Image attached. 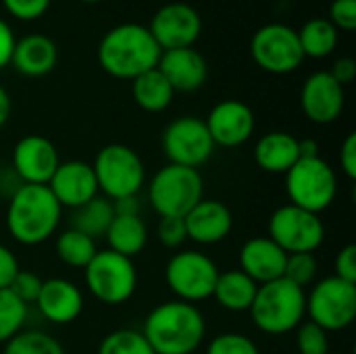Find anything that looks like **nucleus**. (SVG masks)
I'll list each match as a JSON object with an SVG mask.
<instances>
[{
	"mask_svg": "<svg viewBox=\"0 0 356 354\" xmlns=\"http://www.w3.org/2000/svg\"><path fill=\"white\" fill-rule=\"evenodd\" d=\"M161 48L148 25L119 23L111 27L98 42L96 58L104 73L115 79H136L154 69L161 58Z\"/></svg>",
	"mask_w": 356,
	"mask_h": 354,
	"instance_id": "1",
	"label": "nucleus"
},
{
	"mask_svg": "<svg viewBox=\"0 0 356 354\" xmlns=\"http://www.w3.org/2000/svg\"><path fill=\"white\" fill-rule=\"evenodd\" d=\"M142 334L154 354H194L207 338V321L196 305L167 300L148 313Z\"/></svg>",
	"mask_w": 356,
	"mask_h": 354,
	"instance_id": "2",
	"label": "nucleus"
},
{
	"mask_svg": "<svg viewBox=\"0 0 356 354\" xmlns=\"http://www.w3.org/2000/svg\"><path fill=\"white\" fill-rule=\"evenodd\" d=\"M63 219V207L48 190V186L23 184L6 207V230L10 238L23 246H38L48 242Z\"/></svg>",
	"mask_w": 356,
	"mask_h": 354,
	"instance_id": "3",
	"label": "nucleus"
},
{
	"mask_svg": "<svg viewBox=\"0 0 356 354\" xmlns=\"http://www.w3.org/2000/svg\"><path fill=\"white\" fill-rule=\"evenodd\" d=\"M248 313L259 332L267 336L290 334L307 317V292L284 277L273 280L259 286Z\"/></svg>",
	"mask_w": 356,
	"mask_h": 354,
	"instance_id": "4",
	"label": "nucleus"
},
{
	"mask_svg": "<svg viewBox=\"0 0 356 354\" xmlns=\"http://www.w3.org/2000/svg\"><path fill=\"white\" fill-rule=\"evenodd\" d=\"M204 198V182L198 169L171 165L161 167L148 184V202L159 217H186Z\"/></svg>",
	"mask_w": 356,
	"mask_h": 354,
	"instance_id": "5",
	"label": "nucleus"
},
{
	"mask_svg": "<svg viewBox=\"0 0 356 354\" xmlns=\"http://www.w3.org/2000/svg\"><path fill=\"white\" fill-rule=\"evenodd\" d=\"M98 192L108 200L138 196L146 184V167L140 154L125 144H106L92 163Z\"/></svg>",
	"mask_w": 356,
	"mask_h": 354,
	"instance_id": "6",
	"label": "nucleus"
},
{
	"mask_svg": "<svg viewBox=\"0 0 356 354\" xmlns=\"http://www.w3.org/2000/svg\"><path fill=\"white\" fill-rule=\"evenodd\" d=\"M286 194L290 204L319 215L336 200L338 175L321 156L298 159L296 165L286 173Z\"/></svg>",
	"mask_w": 356,
	"mask_h": 354,
	"instance_id": "7",
	"label": "nucleus"
},
{
	"mask_svg": "<svg viewBox=\"0 0 356 354\" xmlns=\"http://www.w3.org/2000/svg\"><path fill=\"white\" fill-rule=\"evenodd\" d=\"M83 282L98 303L106 307H119L136 294L138 271L134 259L104 248L98 250L94 259L86 265Z\"/></svg>",
	"mask_w": 356,
	"mask_h": 354,
	"instance_id": "8",
	"label": "nucleus"
},
{
	"mask_svg": "<svg viewBox=\"0 0 356 354\" xmlns=\"http://www.w3.org/2000/svg\"><path fill=\"white\" fill-rule=\"evenodd\" d=\"M217 263L200 250H179L165 265V284L181 303H202L213 296L217 277Z\"/></svg>",
	"mask_w": 356,
	"mask_h": 354,
	"instance_id": "9",
	"label": "nucleus"
},
{
	"mask_svg": "<svg viewBox=\"0 0 356 354\" xmlns=\"http://www.w3.org/2000/svg\"><path fill=\"white\" fill-rule=\"evenodd\" d=\"M307 315L327 334L350 328L356 319V284L336 275L317 282L307 296Z\"/></svg>",
	"mask_w": 356,
	"mask_h": 354,
	"instance_id": "10",
	"label": "nucleus"
},
{
	"mask_svg": "<svg viewBox=\"0 0 356 354\" xmlns=\"http://www.w3.org/2000/svg\"><path fill=\"white\" fill-rule=\"evenodd\" d=\"M267 238H271L286 255H313L325 240V225L319 215L294 204H284L271 213L267 223Z\"/></svg>",
	"mask_w": 356,
	"mask_h": 354,
	"instance_id": "11",
	"label": "nucleus"
},
{
	"mask_svg": "<svg viewBox=\"0 0 356 354\" xmlns=\"http://www.w3.org/2000/svg\"><path fill=\"white\" fill-rule=\"evenodd\" d=\"M250 56L263 71L273 75L292 73L305 61L296 29L286 23H267L259 27L250 40Z\"/></svg>",
	"mask_w": 356,
	"mask_h": 354,
	"instance_id": "12",
	"label": "nucleus"
},
{
	"mask_svg": "<svg viewBox=\"0 0 356 354\" xmlns=\"http://www.w3.org/2000/svg\"><path fill=\"white\" fill-rule=\"evenodd\" d=\"M163 152L171 165L198 169L204 165L215 150L213 138L200 117H177L173 119L161 138Z\"/></svg>",
	"mask_w": 356,
	"mask_h": 354,
	"instance_id": "13",
	"label": "nucleus"
},
{
	"mask_svg": "<svg viewBox=\"0 0 356 354\" xmlns=\"http://www.w3.org/2000/svg\"><path fill=\"white\" fill-rule=\"evenodd\" d=\"M148 29L161 50L190 48L200 38L202 17L192 4L169 2L152 15Z\"/></svg>",
	"mask_w": 356,
	"mask_h": 354,
	"instance_id": "14",
	"label": "nucleus"
},
{
	"mask_svg": "<svg viewBox=\"0 0 356 354\" xmlns=\"http://www.w3.org/2000/svg\"><path fill=\"white\" fill-rule=\"evenodd\" d=\"M13 173L21 184L48 186L56 167L60 165L58 150L46 136H23L13 148Z\"/></svg>",
	"mask_w": 356,
	"mask_h": 354,
	"instance_id": "15",
	"label": "nucleus"
},
{
	"mask_svg": "<svg viewBox=\"0 0 356 354\" xmlns=\"http://www.w3.org/2000/svg\"><path fill=\"white\" fill-rule=\"evenodd\" d=\"M344 106V86H340L330 71H315L305 79L300 88V108L309 121L317 125H330L340 119Z\"/></svg>",
	"mask_w": 356,
	"mask_h": 354,
	"instance_id": "16",
	"label": "nucleus"
},
{
	"mask_svg": "<svg viewBox=\"0 0 356 354\" xmlns=\"http://www.w3.org/2000/svg\"><path fill=\"white\" fill-rule=\"evenodd\" d=\"M204 123L213 138V144L223 148H238L246 144L257 127L252 108L246 102L234 98L217 102Z\"/></svg>",
	"mask_w": 356,
	"mask_h": 354,
	"instance_id": "17",
	"label": "nucleus"
},
{
	"mask_svg": "<svg viewBox=\"0 0 356 354\" xmlns=\"http://www.w3.org/2000/svg\"><path fill=\"white\" fill-rule=\"evenodd\" d=\"M48 190L54 194L63 209L71 211L100 194L94 169L86 161H60L54 175L48 182Z\"/></svg>",
	"mask_w": 356,
	"mask_h": 354,
	"instance_id": "18",
	"label": "nucleus"
},
{
	"mask_svg": "<svg viewBox=\"0 0 356 354\" xmlns=\"http://www.w3.org/2000/svg\"><path fill=\"white\" fill-rule=\"evenodd\" d=\"M156 69L165 75L173 92H196L204 86L209 77L207 58L194 48L163 50Z\"/></svg>",
	"mask_w": 356,
	"mask_h": 354,
	"instance_id": "19",
	"label": "nucleus"
},
{
	"mask_svg": "<svg viewBox=\"0 0 356 354\" xmlns=\"http://www.w3.org/2000/svg\"><path fill=\"white\" fill-rule=\"evenodd\" d=\"M184 223H186L188 240L202 246H213L223 242L232 234L234 215L223 202L213 198H202L184 217Z\"/></svg>",
	"mask_w": 356,
	"mask_h": 354,
	"instance_id": "20",
	"label": "nucleus"
},
{
	"mask_svg": "<svg viewBox=\"0 0 356 354\" xmlns=\"http://www.w3.org/2000/svg\"><path fill=\"white\" fill-rule=\"evenodd\" d=\"M35 307L46 321L54 325H69L83 311V294L73 282L65 277H50L44 280Z\"/></svg>",
	"mask_w": 356,
	"mask_h": 354,
	"instance_id": "21",
	"label": "nucleus"
},
{
	"mask_svg": "<svg viewBox=\"0 0 356 354\" xmlns=\"http://www.w3.org/2000/svg\"><path fill=\"white\" fill-rule=\"evenodd\" d=\"M288 255L267 236H257L244 242L240 250V271L254 284L263 286L284 277Z\"/></svg>",
	"mask_w": 356,
	"mask_h": 354,
	"instance_id": "22",
	"label": "nucleus"
},
{
	"mask_svg": "<svg viewBox=\"0 0 356 354\" xmlns=\"http://www.w3.org/2000/svg\"><path fill=\"white\" fill-rule=\"evenodd\" d=\"M58 63V48L44 33H27L15 42L10 65L25 77H44Z\"/></svg>",
	"mask_w": 356,
	"mask_h": 354,
	"instance_id": "23",
	"label": "nucleus"
},
{
	"mask_svg": "<svg viewBox=\"0 0 356 354\" xmlns=\"http://www.w3.org/2000/svg\"><path fill=\"white\" fill-rule=\"evenodd\" d=\"M298 159V138L288 131H269L254 146V161L265 173L286 175Z\"/></svg>",
	"mask_w": 356,
	"mask_h": 354,
	"instance_id": "24",
	"label": "nucleus"
},
{
	"mask_svg": "<svg viewBox=\"0 0 356 354\" xmlns=\"http://www.w3.org/2000/svg\"><path fill=\"white\" fill-rule=\"evenodd\" d=\"M257 290H259V284H254L244 271L229 269V271L219 273L215 290H213V298L221 309L229 313H246L250 311L254 303Z\"/></svg>",
	"mask_w": 356,
	"mask_h": 354,
	"instance_id": "25",
	"label": "nucleus"
},
{
	"mask_svg": "<svg viewBox=\"0 0 356 354\" xmlns=\"http://www.w3.org/2000/svg\"><path fill=\"white\" fill-rule=\"evenodd\" d=\"M104 238L108 242V250L134 259L142 255L148 244V227L140 215H115Z\"/></svg>",
	"mask_w": 356,
	"mask_h": 354,
	"instance_id": "26",
	"label": "nucleus"
},
{
	"mask_svg": "<svg viewBox=\"0 0 356 354\" xmlns=\"http://www.w3.org/2000/svg\"><path fill=\"white\" fill-rule=\"evenodd\" d=\"M173 88L156 67L131 79V98L146 113L167 111L169 104L173 102Z\"/></svg>",
	"mask_w": 356,
	"mask_h": 354,
	"instance_id": "27",
	"label": "nucleus"
},
{
	"mask_svg": "<svg viewBox=\"0 0 356 354\" xmlns=\"http://www.w3.org/2000/svg\"><path fill=\"white\" fill-rule=\"evenodd\" d=\"M115 219V211H113V202L104 196H96L90 202L73 209L71 213V230H77L81 234H86L92 240L104 238L108 225Z\"/></svg>",
	"mask_w": 356,
	"mask_h": 354,
	"instance_id": "28",
	"label": "nucleus"
},
{
	"mask_svg": "<svg viewBox=\"0 0 356 354\" xmlns=\"http://www.w3.org/2000/svg\"><path fill=\"white\" fill-rule=\"evenodd\" d=\"M296 33H298V42H300L305 58L307 56H311V58L330 56L336 50L338 35H340V31L332 25V21L323 19V17L307 21L300 29H296Z\"/></svg>",
	"mask_w": 356,
	"mask_h": 354,
	"instance_id": "29",
	"label": "nucleus"
},
{
	"mask_svg": "<svg viewBox=\"0 0 356 354\" xmlns=\"http://www.w3.org/2000/svg\"><path fill=\"white\" fill-rule=\"evenodd\" d=\"M98 252L96 240L88 238L86 234L77 230H65L56 238V257L73 269H86V265L94 259Z\"/></svg>",
	"mask_w": 356,
	"mask_h": 354,
	"instance_id": "30",
	"label": "nucleus"
},
{
	"mask_svg": "<svg viewBox=\"0 0 356 354\" xmlns=\"http://www.w3.org/2000/svg\"><path fill=\"white\" fill-rule=\"evenodd\" d=\"M2 354H65V348L56 338L46 332H19L4 344Z\"/></svg>",
	"mask_w": 356,
	"mask_h": 354,
	"instance_id": "31",
	"label": "nucleus"
},
{
	"mask_svg": "<svg viewBox=\"0 0 356 354\" xmlns=\"http://www.w3.org/2000/svg\"><path fill=\"white\" fill-rule=\"evenodd\" d=\"M27 321V305H23L8 288L0 290V344H6Z\"/></svg>",
	"mask_w": 356,
	"mask_h": 354,
	"instance_id": "32",
	"label": "nucleus"
},
{
	"mask_svg": "<svg viewBox=\"0 0 356 354\" xmlns=\"http://www.w3.org/2000/svg\"><path fill=\"white\" fill-rule=\"evenodd\" d=\"M98 354H154V351L142 332L123 328L102 338Z\"/></svg>",
	"mask_w": 356,
	"mask_h": 354,
	"instance_id": "33",
	"label": "nucleus"
},
{
	"mask_svg": "<svg viewBox=\"0 0 356 354\" xmlns=\"http://www.w3.org/2000/svg\"><path fill=\"white\" fill-rule=\"evenodd\" d=\"M317 259L311 252H296V255H288L286 259V269H284V280L292 282L298 288H307L315 282L317 277Z\"/></svg>",
	"mask_w": 356,
	"mask_h": 354,
	"instance_id": "34",
	"label": "nucleus"
},
{
	"mask_svg": "<svg viewBox=\"0 0 356 354\" xmlns=\"http://www.w3.org/2000/svg\"><path fill=\"white\" fill-rule=\"evenodd\" d=\"M296 348L298 354H327L330 336L313 321H302L296 328Z\"/></svg>",
	"mask_w": 356,
	"mask_h": 354,
	"instance_id": "35",
	"label": "nucleus"
},
{
	"mask_svg": "<svg viewBox=\"0 0 356 354\" xmlns=\"http://www.w3.org/2000/svg\"><path fill=\"white\" fill-rule=\"evenodd\" d=\"M207 354H261V351L252 338L238 332H225L209 342Z\"/></svg>",
	"mask_w": 356,
	"mask_h": 354,
	"instance_id": "36",
	"label": "nucleus"
},
{
	"mask_svg": "<svg viewBox=\"0 0 356 354\" xmlns=\"http://www.w3.org/2000/svg\"><path fill=\"white\" fill-rule=\"evenodd\" d=\"M42 284L44 280L40 275H35L33 271H21L15 275L13 284L8 286V290L23 303V305H35L38 296H40V290H42Z\"/></svg>",
	"mask_w": 356,
	"mask_h": 354,
	"instance_id": "37",
	"label": "nucleus"
},
{
	"mask_svg": "<svg viewBox=\"0 0 356 354\" xmlns=\"http://www.w3.org/2000/svg\"><path fill=\"white\" fill-rule=\"evenodd\" d=\"M6 13L19 21H35L46 15L52 0H0Z\"/></svg>",
	"mask_w": 356,
	"mask_h": 354,
	"instance_id": "38",
	"label": "nucleus"
},
{
	"mask_svg": "<svg viewBox=\"0 0 356 354\" xmlns=\"http://www.w3.org/2000/svg\"><path fill=\"white\" fill-rule=\"evenodd\" d=\"M159 240L165 248H179L186 240H188V232H186V223L181 217H161L159 227H156Z\"/></svg>",
	"mask_w": 356,
	"mask_h": 354,
	"instance_id": "39",
	"label": "nucleus"
},
{
	"mask_svg": "<svg viewBox=\"0 0 356 354\" xmlns=\"http://www.w3.org/2000/svg\"><path fill=\"white\" fill-rule=\"evenodd\" d=\"M330 21L338 31H355L356 0H334L330 6Z\"/></svg>",
	"mask_w": 356,
	"mask_h": 354,
	"instance_id": "40",
	"label": "nucleus"
},
{
	"mask_svg": "<svg viewBox=\"0 0 356 354\" xmlns=\"http://www.w3.org/2000/svg\"><path fill=\"white\" fill-rule=\"evenodd\" d=\"M334 275L344 280V282H350L356 284V246L355 244H346L336 261H334Z\"/></svg>",
	"mask_w": 356,
	"mask_h": 354,
	"instance_id": "41",
	"label": "nucleus"
},
{
	"mask_svg": "<svg viewBox=\"0 0 356 354\" xmlns=\"http://www.w3.org/2000/svg\"><path fill=\"white\" fill-rule=\"evenodd\" d=\"M340 167H342V173L355 182L356 179V134H348L340 146Z\"/></svg>",
	"mask_w": 356,
	"mask_h": 354,
	"instance_id": "42",
	"label": "nucleus"
},
{
	"mask_svg": "<svg viewBox=\"0 0 356 354\" xmlns=\"http://www.w3.org/2000/svg\"><path fill=\"white\" fill-rule=\"evenodd\" d=\"M19 273V261L10 248L0 244V290H6Z\"/></svg>",
	"mask_w": 356,
	"mask_h": 354,
	"instance_id": "43",
	"label": "nucleus"
},
{
	"mask_svg": "<svg viewBox=\"0 0 356 354\" xmlns=\"http://www.w3.org/2000/svg\"><path fill=\"white\" fill-rule=\"evenodd\" d=\"M330 75H332L340 86H348V83H353L356 77L355 58H350V56H342V58H338V61L332 65Z\"/></svg>",
	"mask_w": 356,
	"mask_h": 354,
	"instance_id": "44",
	"label": "nucleus"
},
{
	"mask_svg": "<svg viewBox=\"0 0 356 354\" xmlns=\"http://www.w3.org/2000/svg\"><path fill=\"white\" fill-rule=\"evenodd\" d=\"M15 33L10 29V25L0 17V71L10 65V56H13V48H15Z\"/></svg>",
	"mask_w": 356,
	"mask_h": 354,
	"instance_id": "45",
	"label": "nucleus"
},
{
	"mask_svg": "<svg viewBox=\"0 0 356 354\" xmlns=\"http://www.w3.org/2000/svg\"><path fill=\"white\" fill-rule=\"evenodd\" d=\"M115 215H140V200L138 196H125L119 200H111Z\"/></svg>",
	"mask_w": 356,
	"mask_h": 354,
	"instance_id": "46",
	"label": "nucleus"
},
{
	"mask_svg": "<svg viewBox=\"0 0 356 354\" xmlns=\"http://www.w3.org/2000/svg\"><path fill=\"white\" fill-rule=\"evenodd\" d=\"M10 108H13V102H10V96L6 92V88L0 83V129L6 125V121L10 119Z\"/></svg>",
	"mask_w": 356,
	"mask_h": 354,
	"instance_id": "47",
	"label": "nucleus"
},
{
	"mask_svg": "<svg viewBox=\"0 0 356 354\" xmlns=\"http://www.w3.org/2000/svg\"><path fill=\"white\" fill-rule=\"evenodd\" d=\"M298 150H300V159H313V156H321L319 154V144L311 138L307 140H298Z\"/></svg>",
	"mask_w": 356,
	"mask_h": 354,
	"instance_id": "48",
	"label": "nucleus"
},
{
	"mask_svg": "<svg viewBox=\"0 0 356 354\" xmlns=\"http://www.w3.org/2000/svg\"><path fill=\"white\" fill-rule=\"evenodd\" d=\"M81 2H86V4H98V2H102V0H81Z\"/></svg>",
	"mask_w": 356,
	"mask_h": 354,
	"instance_id": "49",
	"label": "nucleus"
},
{
	"mask_svg": "<svg viewBox=\"0 0 356 354\" xmlns=\"http://www.w3.org/2000/svg\"><path fill=\"white\" fill-rule=\"evenodd\" d=\"M0 171H2V167H0Z\"/></svg>",
	"mask_w": 356,
	"mask_h": 354,
	"instance_id": "50",
	"label": "nucleus"
}]
</instances>
